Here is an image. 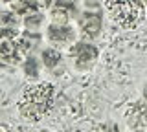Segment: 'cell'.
Wrapping results in <instances>:
<instances>
[{"instance_id": "obj_9", "label": "cell", "mask_w": 147, "mask_h": 132, "mask_svg": "<svg viewBox=\"0 0 147 132\" xmlns=\"http://www.w3.org/2000/svg\"><path fill=\"white\" fill-rule=\"evenodd\" d=\"M42 61H44V66L48 68H55L59 64V61H61V53L57 52V50H44L42 52Z\"/></svg>"}, {"instance_id": "obj_15", "label": "cell", "mask_w": 147, "mask_h": 132, "mask_svg": "<svg viewBox=\"0 0 147 132\" xmlns=\"http://www.w3.org/2000/svg\"><path fill=\"white\" fill-rule=\"evenodd\" d=\"M55 7L63 11H74L76 7V0H55Z\"/></svg>"}, {"instance_id": "obj_12", "label": "cell", "mask_w": 147, "mask_h": 132, "mask_svg": "<svg viewBox=\"0 0 147 132\" xmlns=\"http://www.w3.org/2000/svg\"><path fill=\"white\" fill-rule=\"evenodd\" d=\"M0 20L6 24V28H15V26H17V15H15V11L0 13Z\"/></svg>"}, {"instance_id": "obj_17", "label": "cell", "mask_w": 147, "mask_h": 132, "mask_svg": "<svg viewBox=\"0 0 147 132\" xmlns=\"http://www.w3.org/2000/svg\"><path fill=\"white\" fill-rule=\"evenodd\" d=\"M145 97H147V88H145Z\"/></svg>"}, {"instance_id": "obj_1", "label": "cell", "mask_w": 147, "mask_h": 132, "mask_svg": "<svg viewBox=\"0 0 147 132\" xmlns=\"http://www.w3.org/2000/svg\"><path fill=\"white\" fill-rule=\"evenodd\" d=\"M55 101V88L48 83L31 84L22 92V97L18 101V112L28 121L42 119Z\"/></svg>"}, {"instance_id": "obj_2", "label": "cell", "mask_w": 147, "mask_h": 132, "mask_svg": "<svg viewBox=\"0 0 147 132\" xmlns=\"http://www.w3.org/2000/svg\"><path fill=\"white\" fill-rule=\"evenodd\" d=\"M110 15L123 29H132L144 20L145 7L142 0H112Z\"/></svg>"}, {"instance_id": "obj_3", "label": "cell", "mask_w": 147, "mask_h": 132, "mask_svg": "<svg viewBox=\"0 0 147 132\" xmlns=\"http://www.w3.org/2000/svg\"><path fill=\"white\" fill-rule=\"evenodd\" d=\"M17 29L15 28H4L0 31V64L11 66L17 64L22 57V52L18 48Z\"/></svg>"}, {"instance_id": "obj_7", "label": "cell", "mask_w": 147, "mask_h": 132, "mask_svg": "<svg viewBox=\"0 0 147 132\" xmlns=\"http://www.w3.org/2000/svg\"><path fill=\"white\" fill-rule=\"evenodd\" d=\"M17 40H18V48H20V52L28 53V52H33V50L40 44V35L39 33H31V31L28 29Z\"/></svg>"}, {"instance_id": "obj_10", "label": "cell", "mask_w": 147, "mask_h": 132, "mask_svg": "<svg viewBox=\"0 0 147 132\" xmlns=\"http://www.w3.org/2000/svg\"><path fill=\"white\" fill-rule=\"evenodd\" d=\"M132 123L134 127H145L147 125V108L142 105H136V108L132 110Z\"/></svg>"}, {"instance_id": "obj_13", "label": "cell", "mask_w": 147, "mask_h": 132, "mask_svg": "<svg viewBox=\"0 0 147 132\" xmlns=\"http://www.w3.org/2000/svg\"><path fill=\"white\" fill-rule=\"evenodd\" d=\"M52 20H53V24H66L68 22V15H66V11H63V9H55L52 11Z\"/></svg>"}, {"instance_id": "obj_18", "label": "cell", "mask_w": 147, "mask_h": 132, "mask_svg": "<svg viewBox=\"0 0 147 132\" xmlns=\"http://www.w3.org/2000/svg\"><path fill=\"white\" fill-rule=\"evenodd\" d=\"M4 2H11V0H4Z\"/></svg>"}, {"instance_id": "obj_5", "label": "cell", "mask_w": 147, "mask_h": 132, "mask_svg": "<svg viewBox=\"0 0 147 132\" xmlns=\"http://www.w3.org/2000/svg\"><path fill=\"white\" fill-rule=\"evenodd\" d=\"M48 39L53 44H66L74 39V29L68 24H50L48 26Z\"/></svg>"}, {"instance_id": "obj_19", "label": "cell", "mask_w": 147, "mask_h": 132, "mask_svg": "<svg viewBox=\"0 0 147 132\" xmlns=\"http://www.w3.org/2000/svg\"><path fill=\"white\" fill-rule=\"evenodd\" d=\"M145 4H147V0H145Z\"/></svg>"}, {"instance_id": "obj_16", "label": "cell", "mask_w": 147, "mask_h": 132, "mask_svg": "<svg viewBox=\"0 0 147 132\" xmlns=\"http://www.w3.org/2000/svg\"><path fill=\"white\" fill-rule=\"evenodd\" d=\"M101 132H119L118 129H116V125H112V123H107V125L103 127V130Z\"/></svg>"}, {"instance_id": "obj_8", "label": "cell", "mask_w": 147, "mask_h": 132, "mask_svg": "<svg viewBox=\"0 0 147 132\" xmlns=\"http://www.w3.org/2000/svg\"><path fill=\"white\" fill-rule=\"evenodd\" d=\"M39 7V2L37 0H17L13 4V11L15 13H20V15H28L31 11H37Z\"/></svg>"}, {"instance_id": "obj_4", "label": "cell", "mask_w": 147, "mask_h": 132, "mask_svg": "<svg viewBox=\"0 0 147 132\" xmlns=\"http://www.w3.org/2000/svg\"><path fill=\"white\" fill-rule=\"evenodd\" d=\"M70 55H72L74 61H76V66L81 68V70H85V68H90L96 62L99 52H98L96 46H92L88 42H77L76 46L70 50Z\"/></svg>"}, {"instance_id": "obj_14", "label": "cell", "mask_w": 147, "mask_h": 132, "mask_svg": "<svg viewBox=\"0 0 147 132\" xmlns=\"http://www.w3.org/2000/svg\"><path fill=\"white\" fill-rule=\"evenodd\" d=\"M24 72H26L28 75H31V77H37L39 70H37V61H35L33 57H30V59L24 62Z\"/></svg>"}, {"instance_id": "obj_6", "label": "cell", "mask_w": 147, "mask_h": 132, "mask_svg": "<svg viewBox=\"0 0 147 132\" xmlns=\"http://www.w3.org/2000/svg\"><path fill=\"white\" fill-rule=\"evenodd\" d=\"M79 26L86 37H96L101 31V17L98 13H85L79 19Z\"/></svg>"}, {"instance_id": "obj_11", "label": "cell", "mask_w": 147, "mask_h": 132, "mask_svg": "<svg viewBox=\"0 0 147 132\" xmlns=\"http://www.w3.org/2000/svg\"><path fill=\"white\" fill-rule=\"evenodd\" d=\"M42 20H44V17L40 15L39 11H31V13H28V15H26L24 24H26L28 29H35V28H39V26H40V22H42Z\"/></svg>"}]
</instances>
